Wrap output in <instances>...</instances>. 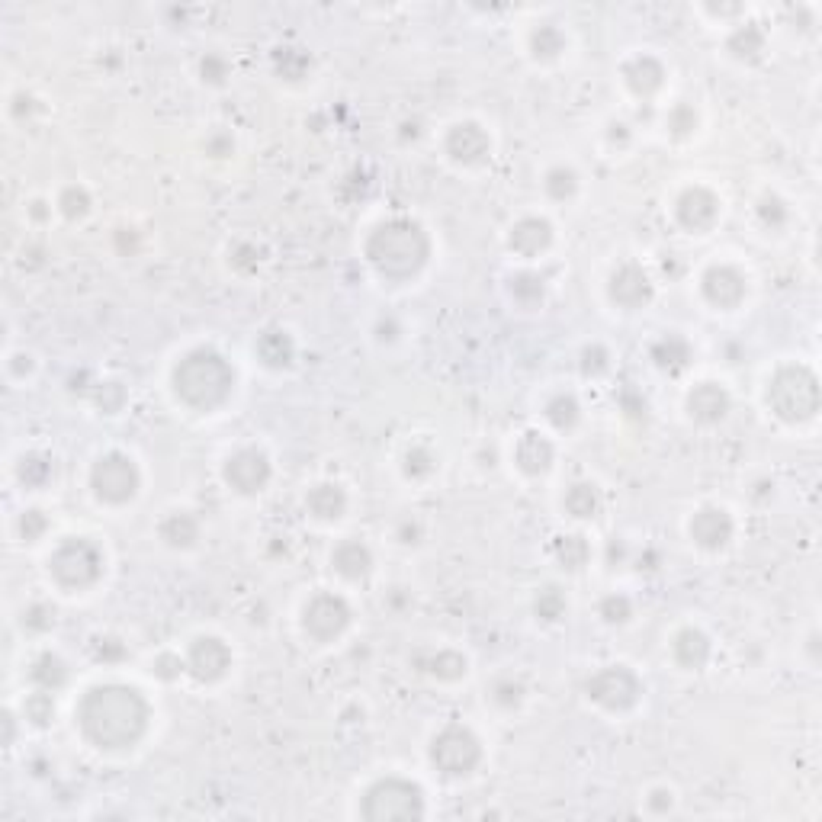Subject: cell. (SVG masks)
I'll return each instance as SVG.
<instances>
[{"label":"cell","instance_id":"obj_11","mask_svg":"<svg viewBox=\"0 0 822 822\" xmlns=\"http://www.w3.org/2000/svg\"><path fill=\"white\" fill-rule=\"evenodd\" d=\"M222 479L235 495H261L273 479L270 456L257 447H241L225 460Z\"/></svg>","mask_w":822,"mask_h":822},{"label":"cell","instance_id":"obj_42","mask_svg":"<svg viewBox=\"0 0 822 822\" xmlns=\"http://www.w3.org/2000/svg\"><path fill=\"white\" fill-rule=\"evenodd\" d=\"M665 129L672 139H691V135L697 132V113H694V106L688 103H678L668 110L665 116Z\"/></svg>","mask_w":822,"mask_h":822},{"label":"cell","instance_id":"obj_5","mask_svg":"<svg viewBox=\"0 0 822 822\" xmlns=\"http://www.w3.org/2000/svg\"><path fill=\"white\" fill-rule=\"evenodd\" d=\"M49 575L65 591H87L103 578V553L87 537H68L49 556Z\"/></svg>","mask_w":822,"mask_h":822},{"label":"cell","instance_id":"obj_3","mask_svg":"<svg viewBox=\"0 0 822 822\" xmlns=\"http://www.w3.org/2000/svg\"><path fill=\"white\" fill-rule=\"evenodd\" d=\"M174 395L193 411H216L235 389V370L219 350L196 347L184 354L171 370Z\"/></svg>","mask_w":822,"mask_h":822},{"label":"cell","instance_id":"obj_33","mask_svg":"<svg viewBox=\"0 0 822 822\" xmlns=\"http://www.w3.org/2000/svg\"><path fill=\"white\" fill-rule=\"evenodd\" d=\"M553 556L566 572H578L591 562V543L582 534H562L553 543Z\"/></svg>","mask_w":822,"mask_h":822},{"label":"cell","instance_id":"obj_2","mask_svg":"<svg viewBox=\"0 0 822 822\" xmlns=\"http://www.w3.org/2000/svg\"><path fill=\"white\" fill-rule=\"evenodd\" d=\"M363 257L383 280H411L431 257L428 232L405 216L379 222L363 241Z\"/></svg>","mask_w":822,"mask_h":822},{"label":"cell","instance_id":"obj_38","mask_svg":"<svg viewBox=\"0 0 822 822\" xmlns=\"http://www.w3.org/2000/svg\"><path fill=\"white\" fill-rule=\"evenodd\" d=\"M524 681L521 678H514V675H501L492 681V688H489V697H492V704L501 707V710H517L524 704Z\"/></svg>","mask_w":822,"mask_h":822},{"label":"cell","instance_id":"obj_7","mask_svg":"<svg viewBox=\"0 0 822 822\" xmlns=\"http://www.w3.org/2000/svg\"><path fill=\"white\" fill-rule=\"evenodd\" d=\"M428 755H431V765L444 774V778H469L482 761V742L469 726L447 723L431 739Z\"/></svg>","mask_w":822,"mask_h":822},{"label":"cell","instance_id":"obj_48","mask_svg":"<svg viewBox=\"0 0 822 822\" xmlns=\"http://www.w3.org/2000/svg\"><path fill=\"white\" fill-rule=\"evenodd\" d=\"M151 675H158L161 681H177L180 675H187V659L174 656V652H161V656L151 662Z\"/></svg>","mask_w":822,"mask_h":822},{"label":"cell","instance_id":"obj_8","mask_svg":"<svg viewBox=\"0 0 822 822\" xmlns=\"http://www.w3.org/2000/svg\"><path fill=\"white\" fill-rule=\"evenodd\" d=\"M90 489L103 505H129L142 489V473L132 456L110 450L90 469Z\"/></svg>","mask_w":822,"mask_h":822},{"label":"cell","instance_id":"obj_21","mask_svg":"<svg viewBox=\"0 0 822 822\" xmlns=\"http://www.w3.org/2000/svg\"><path fill=\"white\" fill-rule=\"evenodd\" d=\"M556 460V447L553 440L540 434V431H524L517 437V447H514V463L521 469L524 476L537 479L543 473H550V466Z\"/></svg>","mask_w":822,"mask_h":822},{"label":"cell","instance_id":"obj_47","mask_svg":"<svg viewBox=\"0 0 822 822\" xmlns=\"http://www.w3.org/2000/svg\"><path fill=\"white\" fill-rule=\"evenodd\" d=\"M23 627L26 630H33V633H45V630H52L55 627V607L49 604H29L26 611H23Z\"/></svg>","mask_w":822,"mask_h":822},{"label":"cell","instance_id":"obj_50","mask_svg":"<svg viewBox=\"0 0 822 822\" xmlns=\"http://www.w3.org/2000/svg\"><path fill=\"white\" fill-rule=\"evenodd\" d=\"M45 530H49V517H45L39 508H29V511H23V517H20V537L26 540V543H36Z\"/></svg>","mask_w":822,"mask_h":822},{"label":"cell","instance_id":"obj_6","mask_svg":"<svg viewBox=\"0 0 822 822\" xmlns=\"http://www.w3.org/2000/svg\"><path fill=\"white\" fill-rule=\"evenodd\" d=\"M360 813L370 822L421 819L424 816V790L415 781L389 774V778H379L376 784H370V790L363 794Z\"/></svg>","mask_w":822,"mask_h":822},{"label":"cell","instance_id":"obj_36","mask_svg":"<svg viewBox=\"0 0 822 822\" xmlns=\"http://www.w3.org/2000/svg\"><path fill=\"white\" fill-rule=\"evenodd\" d=\"M543 190H546V196H550V200L566 203V200H572V196L578 193V174L572 171L569 164H556V167H550V171H546Z\"/></svg>","mask_w":822,"mask_h":822},{"label":"cell","instance_id":"obj_37","mask_svg":"<svg viewBox=\"0 0 822 822\" xmlns=\"http://www.w3.org/2000/svg\"><path fill=\"white\" fill-rule=\"evenodd\" d=\"M434 469H437V456L431 453V447L415 444V447H408V450H405V460H402V473H405V479H411V482H424V479H431V476H434Z\"/></svg>","mask_w":822,"mask_h":822},{"label":"cell","instance_id":"obj_32","mask_svg":"<svg viewBox=\"0 0 822 822\" xmlns=\"http://www.w3.org/2000/svg\"><path fill=\"white\" fill-rule=\"evenodd\" d=\"M543 418L550 421V428L559 431V434H569L578 421H582V405H578V399L572 392H559L553 395L550 402H546L543 408Z\"/></svg>","mask_w":822,"mask_h":822},{"label":"cell","instance_id":"obj_39","mask_svg":"<svg viewBox=\"0 0 822 822\" xmlns=\"http://www.w3.org/2000/svg\"><path fill=\"white\" fill-rule=\"evenodd\" d=\"M55 209L62 212V216H65L68 222L84 219L87 212H90V193H87V187H81V184H68L62 193H58Z\"/></svg>","mask_w":822,"mask_h":822},{"label":"cell","instance_id":"obj_18","mask_svg":"<svg viewBox=\"0 0 822 822\" xmlns=\"http://www.w3.org/2000/svg\"><path fill=\"white\" fill-rule=\"evenodd\" d=\"M623 87L630 90L636 100H652L662 94L665 87V65L656 55H633L620 68Z\"/></svg>","mask_w":822,"mask_h":822},{"label":"cell","instance_id":"obj_53","mask_svg":"<svg viewBox=\"0 0 822 822\" xmlns=\"http://www.w3.org/2000/svg\"><path fill=\"white\" fill-rule=\"evenodd\" d=\"M97 659H100V662H119V659H126V646L119 643V639H113V636L97 639Z\"/></svg>","mask_w":822,"mask_h":822},{"label":"cell","instance_id":"obj_22","mask_svg":"<svg viewBox=\"0 0 822 822\" xmlns=\"http://www.w3.org/2000/svg\"><path fill=\"white\" fill-rule=\"evenodd\" d=\"M331 569L347 582H363L373 572V550L357 537H347L331 550Z\"/></svg>","mask_w":822,"mask_h":822},{"label":"cell","instance_id":"obj_41","mask_svg":"<svg viewBox=\"0 0 822 822\" xmlns=\"http://www.w3.org/2000/svg\"><path fill=\"white\" fill-rule=\"evenodd\" d=\"M23 717L33 723V726H49L52 720H55V697H52V691H42V688H36L33 694L26 697V704H23Z\"/></svg>","mask_w":822,"mask_h":822},{"label":"cell","instance_id":"obj_20","mask_svg":"<svg viewBox=\"0 0 822 822\" xmlns=\"http://www.w3.org/2000/svg\"><path fill=\"white\" fill-rule=\"evenodd\" d=\"M684 408H688V415L697 421V424H720L729 408H733V399H729V392L713 383V379H704V383H697L688 399H684Z\"/></svg>","mask_w":822,"mask_h":822},{"label":"cell","instance_id":"obj_14","mask_svg":"<svg viewBox=\"0 0 822 822\" xmlns=\"http://www.w3.org/2000/svg\"><path fill=\"white\" fill-rule=\"evenodd\" d=\"M688 534H691L694 546H700V550L720 553V550H726V546H729V540H733V534H736V521H733V514H729L726 508H720V505H704V508H697V511L691 514Z\"/></svg>","mask_w":822,"mask_h":822},{"label":"cell","instance_id":"obj_31","mask_svg":"<svg viewBox=\"0 0 822 822\" xmlns=\"http://www.w3.org/2000/svg\"><path fill=\"white\" fill-rule=\"evenodd\" d=\"M29 681L36 684V688L42 691H58V688H65V681H68V665L62 656H55V652H42V656L33 659V665H29Z\"/></svg>","mask_w":822,"mask_h":822},{"label":"cell","instance_id":"obj_12","mask_svg":"<svg viewBox=\"0 0 822 822\" xmlns=\"http://www.w3.org/2000/svg\"><path fill=\"white\" fill-rule=\"evenodd\" d=\"M700 296H704L713 309L733 312L739 309L745 296H749V280L745 273L733 264H710L700 277Z\"/></svg>","mask_w":822,"mask_h":822},{"label":"cell","instance_id":"obj_46","mask_svg":"<svg viewBox=\"0 0 822 822\" xmlns=\"http://www.w3.org/2000/svg\"><path fill=\"white\" fill-rule=\"evenodd\" d=\"M277 62H280V71L286 74V81L306 78V71L312 68V58L302 52V49H280Z\"/></svg>","mask_w":822,"mask_h":822},{"label":"cell","instance_id":"obj_43","mask_svg":"<svg viewBox=\"0 0 822 822\" xmlns=\"http://www.w3.org/2000/svg\"><path fill=\"white\" fill-rule=\"evenodd\" d=\"M20 482L23 485H29V489H39V485H45L49 482V476H52V463L45 460V456H36V453H29V456H23L20 460Z\"/></svg>","mask_w":822,"mask_h":822},{"label":"cell","instance_id":"obj_44","mask_svg":"<svg viewBox=\"0 0 822 822\" xmlns=\"http://www.w3.org/2000/svg\"><path fill=\"white\" fill-rule=\"evenodd\" d=\"M787 216H790V209H787V203L781 200V196L765 193L758 200V219H761V225H765V228H784Z\"/></svg>","mask_w":822,"mask_h":822},{"label":"cell","instance_id":"obj_19","mask_svg":"<svg viewBox=\"0 0 822 822\" xmlns=\"http://www.w3.org/2000/svg\"><path fill=\"white\" fill-rule=\"evenodd\" d=\"M550 245H553V225H550V219H543V216L517 219L511 225V232H508L511 254L524 257V261H534V257H540Z\"/></svg>","mask_w":822,"mask_h":822},{"label":"cell","instance_id":"obj_4","mask_svg":"<svg viewBox=\"0 0 822 822\" xmlns=\"http://www.w3.org/2000/svg\"><path fill=\"white\" fill-rule=\"evenodd\" d=\"M765 402L784 424H806L819 411V379L803 363H784L768 379Z\"/></svg>","mask_w":822,"mask_h":822},{"label":"cell","instance_id":"obj_24","mask_svg":"<svg viewBox=\"0 0 822 822\" xmlns=\"http://www.w3.org/2000/svg\"><path fill=\"white\" fill-rule=\"evenodd\" d=\"M306 511L322 524L341 521V517L347 514V492L341 489L338 482H318L306 495Z\"/></svg>","mask_w":822,"mask_h":822},{"label":"cell","instance_id":"obj_52","mask_svg":"<svg viewBox=\"0 0 822 822\" xmlns=\"http://www.w3.org/2000/svg\"><path fill=\"white\" fill-rule=\"evenodd\" d=\"M200 74H203V81L206 84H225V78H228V62L222 55H206L203 62H200Z\"/></svg>","mask_w":822,"mask_h":822},{"label":"cell","instance_id":"obj_40","mask_svg":"<svg viewBox=\"0 0 822 822\" xmlns=\"http://www.w3.org/2000/svg\"><path fill=\"white\" fill-rule=\"evenodd\" d=\"M566 595L556 588V585H546L537 591V598H534V614L543 620V623H556L566 617Z\"/></svg>","mask_w":822,"mask_h":822},{"label":"cell","instance_id":"obj_13","mask_svg":"<svg viewBox=\"0 0 822 822\" xmlns=\"http://www.w3.org/2000/svg\"><path fill=\"white\" fill-rule=\"evenodd\" d=\"M187 675L196 678L200 684H216L228 675L232 668V649H228L225 639L219 636H196L187 646Z\"/></svg>","mask_w":822,"mask_h":822},{"label":"cell","instance_id":"obj_29","mask_svg":"<svg viewBox=\"0 0 822 822\" xmlns=\"http://www.w3.org/2000/svg\"><path fill=\"white\" fill-rule=\"evenodd\" d=\"M421 672L437 681H460L469 672V662L456 649H434L421 659Z\"/></svg>","mask_w":822,"mask_h":822},{"label":"cell","instance_id":"obj_49","mask_svg":"<svg viewBox=\"0 0 822 822\" xmlns=\"http://www.w3.org/2000/svg\"><path fill=\"white\" fill-rule=\"evenodd\" d=\"M611 370V354L601 344H591L582 350V373L585 376H601Z\"/></svg>","mask_w":822,"mask_h":822},{"label":"cell","instance_id":"obj_45","mask_svg":"<svg viewBox=\"0 0 822 822\" xmlns=\"http://www.w3.org/2000/svg\"><path fill=\"white\" fill-rule=\"evenodd\" d=\"M598 614L604 623H611V627H620V623H627L633 617V601L627 595H607L601 598L598 604Z\"/></svg>","mask_w":822,"mask_h":822},{"label":"cell","instance_id":"obj_35","mask_svg":"<svg viewBox=\"0 0 822 822\" xmlns=\"http://www.w3.org/2000/svg\"><path fill=\"white\" fill-rule=\"evenodd\" d=\"M508 293H511V299L517 302V306L530 309V306H540L543 302L546 283L534 270H517V273H511V280H508Z\"/></svg>","mask_w":822,"mask_h":822},{"label":"cell","instance_id":"obj_55","mask_svg":"<svg viewBox=\"0 0 822 822\" xmlns=\"http://www.w3.org/2000/svg\"><path fill=\"white\" fill-rule=\"evenodd\" d=\"M646 806H649L652 813H668L675 806V794L668 787H656V790H649Z\"/></svg>","mask_w":822,"mask_h":822},{"label":"cell","instance_id":"obj_23","mask_svg":"<svg viewBox=\"0 0 822 822\" xmlns=\"http://www.w3.org/2000/svg\"><path fill=\"white\" fill-rule=\"evenodd\" d=\"M710 656H713V643L700 627H681L672 636V659L684 672H700V668L710 662Z\"/></svg>","mask_w":822,"mask_h":822},{"label":"cell","instance_id":"obj_54","mask_svg":"<svg viewBox=\"0 0 822 822\" xmlns=\"http://www.w3.org/2000/svg\"><path fill=\"white\" fill-rule=\"evenodd\" d=\"M206 151L212 158H225V155H232L235 151V139L228 132H212L206 139Z\"/></svg>","mask_w":822,"mask_h":822},{"label":"cell","instance_id":"obj_28","mask_svg":"<svg viewBox=\"0 0 822 822\" xmlns=\"http://www.w3.org/2000/svg\"><path fill=\"white\" fill-rule=\"evenodd\" d=\"M601 505L604 498L595 482H575L569 485L566 498H562V508H566V514L575 517V521H595L601 514Z\"/></svg>","mask_w":822,"mask_h":822},{"label":"cell","instance_id":"obj_9","mask_svg":"<svg viewBox=\"0 0 822 822\" xmlns=\"http://www.w3.org/2000/svg\"><path fill=\"white\" fill-rule=\"evenodd\" d=\"M585 694L604 713H630L643 700V681L630 665H604L585 681Z\"/></svg>","mask_w":822,"mask_h":822},{"label":"cell","instance_id":"obj_34","mask_svg":"<svg viewBox=\"0 0 822 822\" xmlns=\"http://www.w3.org/2000/svg\"><path fill=\"white\" fill-rule=\"evenodd\" d=\"M527 45L537 62H556V58L566 52V33H562L556 23H543L530 33Z\"/></svg>","mask_w":822,"mask_h":822},{"label":"cell","instance_id":"obj_16","mask_svg":"<svg viewBox=\"0 0 822 822\" xmlns=\"http://www.w3.org/2000/svg\"><path fill=\"white\" fill-rule=\"evenodd\" d=\"M607 296H611V302L617 309L623 312H636V309H643L649 306V299H652V280H649V273L627 261V264H620L614 273H611V283H607Z\"/></svg>","mask_w":822,"mask_h":822},{"label":"cell","instance_id":"obj_17","mask_svg":"<svg viewBox=\"0 0 822 822\" xmlns=\"http://www.w3.org/2000/svg\"><path fill=\"white\" fill-rule=\"evenodd\" d=\"M444 151H447V158L453 164L476 167V164H482L485 158H489L492 139L479 123H473V119H463V123L450 126L447 139H444Z\"/></svg>","mask_w":822,"mask_h":822},{"label":"cell","instance_id":"obj_25","mask_svg":"<svg viewBox=\"0 0 822 822\" xmlns=\"http://www.w3.org/2000/svg\"><path fill=\"white\" fill-rule=\"evenodd\" d=\"M652 363H656V367L662 370V373H668V376H678V373H684L691 367V344L681 338V334H662V338L652 344Z\"/></svg>","mask_w":822,"mask_h":822},{"label":"cell","instance_id":"obj_27","mask_svg":"<svg viewBox=\"0 0 822 822\" xmlns=\"http://www.w3.org/2000/svg\"><path fill=\"white\" fill-rule=\"evenodd\" d=\"M158 537L171 550H190V546L200 540V521L190 511H171L158 524Z\"/></svg>","mask_w":822,"mask_h":822},{"label":"cell","instance_id":"obj_10","mask_svg":"<svg viewBox=\"0 0 822 822\" xmlns=\"http://www.w3.org/2000/svg\"><path fill=\"white\" fill-rule=\"evenodd\" d=\"M350 617H354V611H350V604L341 595L318 591V595H312L306 607H302V633H306L312 643L328 646L344 636V630L350 627Z\"/></svg>","mask_w":822,"mask_h":822},{"label":"cell","instance_id":"obj_15","mask_svg":"<svg viewBox=\"0 0 822 822\" xmlns=\"http://www.w3.org/2000/svg\"><path fill=\"white\" fill-rule=\"evenodd\" d=\"M675 219L694 235H707L720 222V196L707 187H688L675 203Z\"/></svg>","mask_w":822,"mask_h":822},{"label":"cell","instance_id":"obj_26","mask_svg":"<svg viewBox=\"0 0 822 822\" xmlns=\"http://www.w3.org/2000/svg\"><path fill=\"white\" fill-rule=\"evenodd\" d=\"M765 45H768L765 29L755 23H739L726 39V52H729V58H736L742 65H755V62H761V55H765Z\"/></svg>","mask_w":822,"mask_h":822},{"label":"cell","instance_id":"obj_1","mask_svg":"<svg viewBox=\"0 0 822 822\" xmlns=\"http://www.w3.org/2000/svg\"><path fill=\"white\" fill-rule=\"evenodd\" d=\"M74 720H78L81 736L90 745H97L103 752H123L145 736L151 707L139 688L106 681L78 700Z\"/></svg>","mask_w":822,"mask_h":822},{"label":"cell","instance_id":"obj_51","mask_svg":"<svg viewBox=\"0 0 822 822\" xmlns=\"http://www.w3.org/2000/svg\"><path fill=\"white\" fill-rule=\"evenodd\" d=\"M123 402H126L123 386H119V383H100V389H97V405L106 411V415H113V411L123 408Z\"/></svg>","mask_w":822,"mask_h":822},{"label":"cell","instance_id":"obj_30","mask_svg":"<svg viewBox=\"0 0 822 822\" xmlns=\"http://www.w3.org/2000/svg\"><path fill=\"white\" fill-rule=\"evenodd\" d=\"M293 354H296V344L289 338L286 331L273 328V331H264L261 338H257V357L264 360V367L270 370H283L293 363Z\"/></svg>","mask_w":822,"mask_h":822}]
</instances>
